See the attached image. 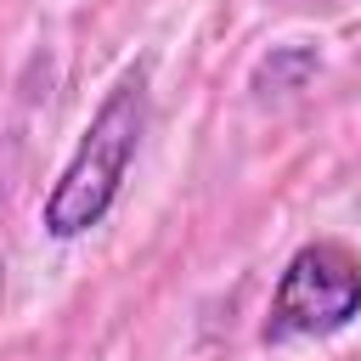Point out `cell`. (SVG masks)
I'll return each instance as SVG.
<instances>
[{"mask_svg": "<svg viewBox=\"0 0 361 361\" xmlns=\"http://www.w3.org/2000/svg\"><path fill=\"white\" fill-rule=\"evenodd\" d=\"M141 135H147V68L135 62L102 96V107L85 124L73 158L62 164L56 186L45 192L39 220H45V231L56 243H73V237H85L90 226L107 220V209L118 203L124 175H130V164L141 152Z\"/></svg>", "mask_w": 361, "mask_h": 361, "instance_id": "obj_1", "label": "cell"}, {"mask_svg": "<svg viewBox=\"0 0 361 361\" xmlns=\"http://www.w3.org/2000/svg\"><path fill=\"white\" fill-rule=\"evenodd\" d=\"M361 316V259L322 237L305 243L271 293V316H265V344H293V338H327L344 333Z\"/></svg>", "mask_w": 361, "mask_h": 361, "instance_id": "obj_2", "label": "cell"}, {"mask_svg": "<svg viewBox=\"0 0 361 361\" xmlns=\"http://www.w3.org/2000/svg\"><path fill=\"white\" fill-rule=\"evenodd\" d=\"M316 68H322V56H316L310 45H276V51L254 68V90H259V96H288V90H305V85L316 79Z\"/></svg>", "mask_w": 361, "mask_h": 361, "instance_id": "obj_3", "label": "cell"}]
</instances>
